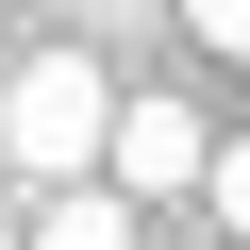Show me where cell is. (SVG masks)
Segmentation results:
<instances>
[{
    "mask_svg": "<svg viewBox=\"0 0 250 250\" xmlns=\"http://www.w3.org/2000/svg\"><path fill=\"white\" fill-rule=\"evenodd\" d=\"M100 150H117V83H100L83 50H34L17 83H0V167H17L34 200H50V184H83Z\"/></svg>",
    "mask_w": 250,
    "mask_h": 250,
    "instance_id": "cell-1",
    "label": "cell"
},
{
    "mask_svg": "<svg viewBox=\"0 0 250 250\" xmlns=\"http://www.w3.org/2000/svg\"><path fill=\"white\" fill-rule=\"evenodd\" d=\"M100 167L134 184V200H200V167H217V134H200L184 100H117V150H100Z\"/></svg>",
    "mask_w": 250,
    "mask_h": 250,
    "instance_id": "cell-2",
    "label": "cell"
},
{
    "mask_svg": "<svg viewBox=\"0 0 250 250\" xmlns=\"http://www.w3.org/2000/svg\"><path fill=\"white\" fill-rule=\"evenodd\" d=\"M134 217H150L134 184H50L34 200V250H134Z\"/></svg>",
    "mask_w": 250,
    "mask_h": 250,
    "instance_id": "cell-3",
    "label": "cell"
},
{
    "mask_svg": "<svg viewBox=\"0 0 250 250\" xmlns=\"http://www.w3.org/2000/svg\"><path fill=\"white\" fill-rule=\"evenodd\" d=\"M200 217H217V233H250V134H217V167H200Z\"/></svg>",
    "mask_w": 250,
    "mask_h": 250,
    "instance_id": "cell-4",
    "label": "cell"
},
{
    "mask_svg": "<svg viewBox=\"0 0 250 250\" xmlns=\"http://www.w3.org/2000/svg\"><path fill=\"white\" fill-rule=\"evenodd\" d=\"M184 34H200L217 67H250V0H184Z\"/></svg>",
    "mask_w": 250,
    "mask_h": 250,
    "instance_id": "cell-5",
    "label": "cell"
},
{
    "mask_svg": "<svg viewBox=\"0 0 250 250\" xmlns=\"http://www.w3.org/2000/svg\"><path fill=\"white\" fill-rule=\"evenodd\" d=\"M0 250H34V233H0Z\"/></svg>",
    "mask_w": 250,
    "mask_h": 250,
    "instance_id": "cell-6",
    "label": "cell"
},
{
    "mask_svg": "<svg viewBox=\"0 0 250 250\" xmlns=\"http://www.w3.org/2000/svg\"><path fill=\"white\" fill-rule=\"evenodd\" d=\"M0 83H17V67H0Z\"/></svg>",
    "mask_w": 250,
    "mask_h": 250,
    "instance_id": "cell-7",
    "label": "cell"
}]
</instances>
